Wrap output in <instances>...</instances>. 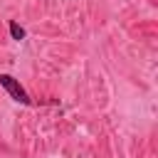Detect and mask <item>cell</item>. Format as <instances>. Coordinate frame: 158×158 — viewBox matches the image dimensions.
I'll list each match as a JSON object with an SVG mask.
<instances>
[{"label":"cell","instance_id":"obj_2","mask_svg":"<svg viewBox=\"0 0 158 158\" xmlns=\"http://www.w3.org/2000/svg\"><path fill=\"white\" fill-rule=\"evenodd\" d=\"M10 35H12V40H17V42H20V40H25V30H22L15 20H10Z\"/></svg>","mask_w":158,"mask_h":158},{"label":"cell","instance_id":"obj_1","mask_svg":"<svg viewBox=\"0 0 158 158\" xmlns=\"http://www.w3.org/2000/svg\"><path fill=\"white\" fill-rule=\"evenodd\" d=\"M0 86H2V89H5V91H7L17 104H25V106H27V104L32 101V99H30V94L25 91V86H22L15 77H10V74H0Z\"/></svg>","mask_w":158,"mask_h":158}]
</instances>
